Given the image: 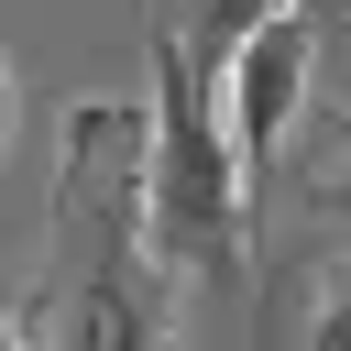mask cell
<instances>
[{"label": "cell", "mask_w": 351, "mask_h": 351, "mask_svg": "<svg viewBox=\"0 0 351 351\" xmlns=\"http://www.w3.org/2000/svg\"><path fill=\"white\" fill-rule=\"evenodd\" d=\"M33 329V351H165V263L143 252V110L121 99L66 110Z\"/></svg>", "instance_id": "obj_1"}, {"label": "cell", "mask_w": 351, "mask_h": 351, "mask_svg": "<svg viewBox=\"0 0 351 351\" xmlns=\"http://www.w3.org/2000/svg\"><path fill=\"white\" fill-rule=\"evenodd\" d=\"M143 55H154V110H143V252L208 274V263H230V241H241V165H230L208 66L186 55L176 11H154Z\"/></svg>", "instance_id": "obj_2"}, {"label": "cell", "mask_w": 351, "mask_h": 351, "mask_svg": "<svg viewBox=\"0 0 351 351\" xmlns=\"http://www.w3.org/2000/svg\"><path fill=\"white\" fill-rule=\"evenodd\" d=\"M208 99H219V132H230V165H241V197H252L263 165H274V143H285V121H296V99H307V11L274 0V11L219 55Z\"/></svg>", "instance_id": "obj_3"}, {"label": "cell", "mask_w": 351, "mask_h": 351, "mask_svg": "<svg viewBox=\"0 0 351 351\" xmlns=\"http://www.w3.org/2000/svg\"><path fill=\"white\" fill-rule=\"evenodd\" d=\"M263 11H274V0H208V11H197V22H176V33H186V55H197V66L219 77V55H230V44H241V33L263 22Z\"/></svg>", "instance_id": "obj_4"}, {"label": "cell", "mask_w": 351, "mask_h": 351, "mask_svg": "<svg viewBox=\"0 0 351 351\" xmlns=\"http://www.w3.org/2000/svg\"><path fill=\"white\" fill-rule=\"evenodd\" d=\"M0 143H11V77H0Z\"/></svg>", "instance_id": "obj_5"}, {"label": "cell", "mask_w": 351, "mask_h": 351, "mask_svg": "<svg viewBox=\"0 0 351 351\" xmlns=\"http://www.w3.org/2000/svg\"><path fill=\"white\" fill-rule=\"evenodd\" d=\"M0 351H33V340H22V329H0Z\"/></svg>", "instance_id": "obj_6"}]
</instances>
